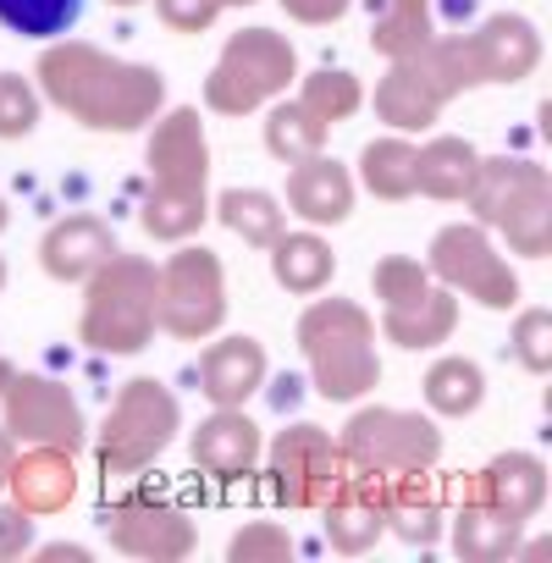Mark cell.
<instances>
[{
    "label": "cell",
    "instance_id": "cell-2",
    "mask_svg": "<svg viewBox=\"0 0 552 563\" xmlns=\"http://www.w3.org/2000/svg\"><path fill=\"white\" fill-rule=\"evenodd\" d=\"M150 128V194L139 205V221L155 243H183L210 221V139L194 106H161Z\"/></svg>",
    "mask_w": 552,
    "mask_h": 563
},
{
    "label": "cell",
    "instance_id": "cell-1",
    "mask_svg": "<svg viewBox=\"0 0 552 563\" xmlns=\"http://www.w3.org/2000/svg\"><path fill=\"white\" fill-rule=\"evenodd\" d=\"M34 89L62 106L89 133H139L166 106V73L144 62H122L89 40H45L34 67Z\"/></svg>",
    "mask_w": 552,
    "mask_h": 563
},
{
    "label": "cell",
    "instance_id": "cell-5",
    "mask_svg": "<svg viewBox=\"0 0 552 563\" xmlns=\"http://www.w3.org/2000/svg\"><path fill=\"white\" fill-rule=\"evenodd\" d=\"M486 232H497L514 254L547 260L552 254V177L525 155H481L475 188L464 199Z\"/></svg>",
    "mask_w": 552,
    "mask_h": 563
},
{
    "label": "cell",
    "instance_id": "cell-22",
    "mask_svg": "<svg viewBox=\"0 0 552 563\" xmlns=\"http://www.w3.org/2000/svg\"><path fill=\"white\" fill-rule=\"evenodd\" d=\"M12 503L23 514H62L73 497H78V464L67 448H29V453H12V470H7V486Z\"/></svg>",
    "mask_w": 552,
    "mask_h": 563
},
{
    "label": "cell",
    "instance_id": "cell-43",
    "mask_svg": "<svg viewBox=\"0 0 552 563\" xmlns=\"http://www.w3.org/2000/svg\"><path fill=\"white\" fill-rule=\"evenodd\" d=\"M7 382H12V360H7V354H0V387H7Z\"/></svg>",
    "mask_w": 552,
    "mask_h": 563
},
{
    "label": "cell",
    "instance_id": "cell-17",
    "mask_svg": "<svg viewBox=\"0 0 552 563\" xmlns=\"http://www.w3.org/2000/svg\"><path fill=\"white\" fill-rule=\"evenodd\" d=\"M316 514H321V530H327L332 552H343V558H365V552L387 536L376 481H371V475H354V470H343V481L321 497Z\"/></svg>",
    "mask_w": 552,
    "mask_h": 563
},
{
    "label": "cell",
    "instance_id": "cell-20",
    "mask_svg": "<svg viewBox=\"0 0 552 563\" xmlns=\"http://www.w3.org/2000/svg\"><path fill=\"white\" fill-rule=\"evenodd\" d=\"M265 371H271V360H265L260 338H216L199 354V393L216 409H243L265 387Z\"/></svg>",
    "mask_w": 552,
    "mask_h": 563
},
{
    "label": "cell",
    "instance_id": "cell-8",
    "mask_svg": "<svg viewBox=\"0 0 552 563\" xmlns=\"http://www.w3.org/2000/svg\"><path fill=\"white\" fill-rule=\"evenodd\" d=\"M299 78V51L276 29H238L227 34L210 78H205V106L216 117H249L265 111L276 95H288Z\"/></svg>",
    "mask_w": 552,
    "mask_h": 563
},
{
    "label": "cell",
    "instance_id": "cell-9",
    "mask_svg": "<svg viewBox=\"0 0 552 563\" xmlns=\"http://www.w3.org/2000/svg\"><path fill=\"white\" fill-rule=\"evenodd\" d=\"M227 321V271L205 243H177L166 265H155V327L177 343H205Z\"/></svg>",
    "mask_w": 552,
    "mask_h": 563
},
{
    "label": "cell",
    "instance_id": "cell-16",
    "mask_svg": "<svg viewBox=\"0 0 552 563\" xmlns=\"http://www.w3.org/2000/svg\"><path fill=\"white\" fill-rule=\"evenodd\" d=\"M354 199H360V183L343 161H332L327 150L321 155H305L288 166V216H299L305 227H343L354 216Z\"/></svg>",
    "mask_w": 552,
    "mask_h": 563
},
{
    "label": "cell",
    "instance_id": "cell-27",
    "mask_svg": "<svg viewBox=\"0 0 552 563\" xmlns=\"http://www.w3.org/2000/svg\"><path fill=\"white\" fill-rule=\"evenodd\" d=\"M475 172H481V150L470 139L437 133L415 150V194H426V199H442V205L470 199Z\"/></svg>",
    "mask_w": 552,
    "mask_h": 563
},
{
    "label": "cell",
    "instance_id": "cell-39",
    "mask_svg": "<svg viewBox=\"0 0 552 563\" xmlns=\"http://www.w3.org/2000/svg\"><path fill=\"white\" fill-rule=\"evenodd\" d=\"M34 547V514H23L18 503H0V563H18Z\"/></svg>",
    "mask_w": 552,
    "mask_h": 563
},
{
    "label": "cell",
    "instance_id": "cell-44",
    "mask_svg": "<svg viewBox=\"0 0 552 563\" xmlns=\"http://www.w3.org/2000/svg\"><path fill=\"white\" fill-rule=\"evenodd\" d=\"M216 7H221V12H232V7H254V0H216Z\"/></svg>",
    "mask_w": 552,
    "mask_h": 563
},
{
    "label": "cell",
    "instance_id": "cell-30",
    "mask_svg": "<svg viewBox=\"0 0 552 563\" xmlns=\"http://www.w3.org/2000/svg\"><path fill=\"white\" fill-rule=\"evenodd\" d=\"M415 150H420V144H409V133L371 139V144L360 150V183H365V194H376V199H387V205L415 199Z\"/></svg>",
    "mask_w": 552,
    "mask_h": 563
},
{
    "label": "cell",
    "instance_id": "cell-13",
    "mask_svg": "<svg viewBox=\"0 0 552 563\" xmlns=\"http://www.w3.org/2000/svg\"><path fill=\"white\" fill-rule=\"evenodd\" d=\"M453 51H459L464 89H486V84L514 89L541 67V34L519 12H497V18L475 23L470 34H453Z\"/></svg>",
    "mask_w": 552,
    "mask_h": 563
},
{
    "label": "cell",
    "instance_id": "cell-47",
    "mask_svg": "<svg viewBox=\"0 0 552 563\" xmlns=\"http://www.w3.org/2000/svg\"><path fill=\"white\" fill-rule=\"evenodd\" d=\"M0 294H7V260H0Z\"/></svg>",
    "mask_w": 552,
    "mask_h": 563
},
{
    "label": "cell",
    "instance_id": "cell-37",
    "mask_svg": "<svg viewBox=\"0 0 552 563\" xmlns=\"http://www.w3.org/2000/svg\"><path fill=\"white\" fill-rule=\"evenodd\" d=\"M283 558H294V536L276 519H254L227 541V563H283Z\"/></svg>",
    "mask_w": 552,
    "mask_h": 563
},
{
    "label": "cell",
    "instance_id": "cell-35",
    "mask_svg": "<svg viewBox=\"0 0 552 563\" xmlns=\"http://www.w3.org/2000/svg\"><path fill=\"white\" fill-rule=\"evenodd\" d=\"M45 95L23 73H0V139H29L40 128Z\"/></svg>",
    "mask_w": 552,
    "mask_h": 563
},
{
    "label": "cell",
    "instance_id": "cell-14",
    "mask_svg": "<svg viewBox=\"0 0 552 563\" xmlns=\"http://www.w3.org/2000/svg\"><path fill=\"white\" fill-rule=\"evenodd\" d=\"M100 525H106L117 552L144 558V563H183L199 547L194 519L177 503H166V497H122V503H111L100 514Z\"/></svg>",
    "mask_w": 552,
    "mask_h": 563
},
{
    "label": "cell",
    "instance_id": "cell-11",
    "mask_svg": "<svg viewBox=\"0 0 552 563\" xmlns=\"http://www.w3.org/2000/svg\"><path fill=\"white\" fill-rule=\"evenodd\" d=\"M0 426H7L12 442H29V448L78 453L89 442V420H84V404L73 398V387L56 376H40V371H12V382L0 387Z\"/></svg>",
    "mask_w": 552,
    "mask_h": 563
},
{
    "label": "cell",
    "instance_id": "cell-19",
    "mask_svg": "<svg viewBox=\"0 0 552 563\" xmlns=\"http://www.w3.org/2000/svg\"><path fill=\"white\" fill-rule=\"evenodd\" d=\"M453 332H459V294H448L437 276L426 282V288L382 305V338L398 343V349H409V354L442 349Z\"/></svg>",
    "mask_w": 552,
    "mask_h": 563
},
{
    "label": "cell",
    "instance_id": "cell-33",
    "mask_svg": "<svg viewBox=\"0 0 552 563\" xmlns=\"http://www.w3.org/2000/svg\"><path fill=\"white\" fill-rule=\"evenodd\" d=\"M84 18V0H0V29L18 40H62Z\"/></svg>",
    "mask_w": 552,
    "mask_h": 563
},
{
    "label": "cell",
    "instance_id": "cell-25",
    "mask_svg": "<svg viewBox=\"0 0 552 563\" xmlns=\"http://www.w3.org/2000/svg\"><path fill=\"white\" fill-rule=\"evenodd\" d=\"M271 276H276V288H288L294 299H316L332 288V276H338V254L332 243L321 238V227H305V232H276L271 243Z\"/></svg>",
    "mask_w": 552,
    "mask_h": 563
},
{
    "label": "cell",
    "instance_id": "cell-3",
    "mask_svg": "<svg viewBox=\"0 0 552 563\" xmlns=\"http://www.w3.org/2000/svg\"><path fill=\"white\" fill-rule=\"evenodd\" d=\"M299 354L310 365V387L327 404H360L382 382L376 316L360 299H316L299 316Z\"/></svg>",
    "mask_w": 552,
    "mask_h": 563
},
{
    "label": "cell",
    "instance_id": "cell-31",
    "mask_svg": "<svg viewBox=\"0 0 552 563\" xmlns=\"http://www.w3.org/2000/svg\"><path fill=\"white\" fill-rule=\"evenodd\" d=\"M420 387H426V409H431V415L464 420V415H475L481 398H486V371H481L475 360H464V354H442V360L426 371Z\"/></svg>",
    "mask_w": 552,
    "mask_h": 563
},
{
    "label": "cell",
    "instance_id": "cell-29",
    "mask_svg": "<svg viewBox=\"0 0 552 563\" xmlns=\"http://www.w3.org/2000/svg\"><path fill=\"white\" fill-rule=\"evenodd\" d=\"M210 216H221V227L232 238L254 243V249H265L276 232L288 227V210H283V199H276L271 188H227V194L210 199Z\"/></svg>",
    "mask_w": 552,
    "mask_h": 563
},
{
    "label": "cell",
    "instance_id": "cell-41",
    "mask_svg": "<svg viewBox=\"0 0 552 563\" xmlns=\"http://www.w3.org/2000/svg\"><path fill=\"white\" fill-rule=\"evenodd\" d=\"M29 558H40V563H89L95 552L84 541H45V547H29Z\"/></svg>",
    "mask_w": 552,
    "mask_h": 563
},
{
    "label": "cell",
    "instance_id": "cell-10",
    "mask_svg": "<svg viewBox=\"0 0 552 563\" xmlns=\"http://www.w3.org/2000/svg\"><path fill=\"white\" fill-rule=\"evenodd\" d=\"M426 271L442 282L448 294L475 299L481 310H519V271L497 249V238L481 221H453L431 238Z\"/></svg>",
    "mask_w": 552,
    "mask_h": 563
},
{
    "label": "cell",
    "instance_id": "cell-4",
    "mask_svg": "<svg viewBox=\"0 0 552 563\" xmlns=\"http://www.w3.org/2000/svg\"><path fill=\"white\" fill-rule=\"evenodd\" d=\"M155 260L144 254H111L84 276V316H78V343L89 354L133 360L155 343Z\"/></svg>",
    "mask_w": 552,
    "mask_h": 563
},
{
    "label": "cell",
    "instance_id": "cell-36",
    "mask_svg": "<svg viewBox=\"0 0 552 563\" xmlns=\"http://www.w3.org/2000/svg\"><path fill=\"white\" fill-rule=\"evenodd\" d=\"M508 349H514V360L530 376H547L552 371V310H541V305L519 310L514 316V332H508Z\"/></svg>",
    "mask_w": 552,
    "mask_h": 563
},
{
    "label": "cell",
    "instance_id": "cell-26",
    "mask_svg": "<svg viewBox=\"0 0 552 563\" xmlns=\"http://www.w3.org/2000/svg\"><path fill=\"white\" fill-rule=\"evenodd\" d=\"M442 530L453 536V552L464 563H503V558L519 552V536H525L519 519H508L503 508H492V503H481L470 492H459V508L448 514Z\"/></svg>",
    "mask_w": 552,
    "mask_h": 563
},
{
    "label": "cell",
    "instance_id": "cell-32",
    "mask_svg": "<svg viewBox=\"0 0 552 563\" xmlns=\"http://www.w3.org/2000/svg\"><path fill=\"white\" fill-rule=\"evenodd\" d=\"M431 34H437L431 0H387V12L371 29V51L387 56V62H398V56H415Z\"/></svg>",
    "mask_w": 552,
    "mask_h": 563
},
{
    "label": "cell",
    "instance_id": "cell-15",
    "mask_svg": "<svg viewBox=\"0 0 552 563\" xmlns=\"http://www.w3.org/2000/svg\"><path fill=\"white\" fill-rule=\"evenodd\" d=\"M371 106H376V117H382L393 133H426V128H437V117L453 106V95H448V84L431 73V62L415 51V56L387 62V73H382Z\"/></svg>",
    "mask_w": 552,
    "mask_h": 563
},
{
    "label": "cell",
    "instance_id": "cell-40",
    "mask_svg": "<svg viewBox=\"0 0 552 563\" xmlns=\"http://www.w3.org/2000/svg\"><path fill=\"white\" fill-rule=\"evenodd\" d=\"M354 0H283V12L305 29H332L338 18H349Z\"/></svg>",
    "mask_w": 552,
    "mask_h": 563
},
{
    "label": "cell",
    "instance_id": "cell-18",
    "mask_svg": "<svg viewBox=\"0 0 552 563\" xmlns=\"http://www.w3.org/2000/svg\"><path fill=\"white\" fill-rule=\"evenodd\" d=\"M260 453H265V437H260V426H254L243 409H216V415L199 420L194 437H188V459H194L205 475H216V481H243V475H254Z\"/></svg>",
    "mask_w": 552,
    "mask_h": 563
},
{
    "label": "cell",
    "instance_id": "cell-38",
    "mask_svg": "<svg viewBox=\"0 0 552 563\" xmlns=\"http://www.w3.org/2000/svg\"><path fill=\"white\" fill-rule=\"evenodd\" d=\"M155 18L172 34H205L221 18V7H216V0H155Z\"/></svg>",
    "mask_w": 552,
    "mask_h": 563
},
{
    "label": "cell",
    "instance_id": "cell-24",
    "mask_svg": "<svg viewBox=\"0 0 552 563\" xmlns=\"http://www.w3.org/2000/svg\"><path fill=\"white\" fill-rule=\"evenodd\" d=\"M117 254V232L100 216H62L45 238H40V265L51 282H84L95 265H106Z\"/></svg>",
    "mask_w": 552,
    "mask_h": 563
},
{
    "label": "cell",
    "instance_id": "cell-42",
    "mask_svg": "<svg viewBox=\"0 0 552 563\" xmlns=\"http://www.w3.org/2000/svg\"><path fill=\"white\" fill-rule=\"evenodd\" d=\"M12 453H18V442L7 437V426H0V486H7V470H12Z\"/></svg>",
    "mask_w": 552,
    "mask_h": 563
},
{
    "label": "cell",
    "instance_id": "cell-28",
    "mask_svg": "<svg viewBox=\"0 0 552 563\" xmlns=\"http://www.w3.org/2000/svg\"><path fill=\"white\" fill-rule=\"evenodd\" d=\"M327 139H332V128L294 95H276L271 106H265V150L283 161V166H294V161H305V155H321L327 150Z\"/></svg>",
    "mask_w": 552,
    "mask_h": 563
},
{
    "label": "cell",
    "instance_id": "cell-23",
    "mask_svg": "<svg viewBox=\"0 0 552 563\" xmlns=\"http://www.w3.org/2000/svg\"><path fill=\"white\" fill-rule=\"evenodd\" d=\"M376 497H382V519L398 541L409 547H437L442 541V525H448V508L431 486V470L420 475H387L376 481Z\"/></svg>",
    "mask_w": 552,
    "mask_h": 563
},
{
    "label": "cell",
    "instance_id": "cell-6",
    "mask_svg": "<svg viewBox=\"0 0 552 563\" xmlns=\"http://www.w3.org/2000/svg\"><path fill=\"white\" fill-rule=\"evenodd\" d=\"M338 459L354 475L387 481V475H420L437 470L442 459V426L420 409H393V404H365L349 415L338 437Z\"/></svg>",
    "mask_w": 552,
    "mask_h": 563
},
{
    "label": "cell",
    "instance_id": "cell-45",
    "mask_svg": "<svg viewBox=\"0 0 552 563\" xmlns=\"http://www.w3.org/2000/svg\"><path fill=\"white\" fill-rule=\"evenodd\" d=\"M106 7H122V12H133V7H144V0H106Z\"/></svg>",
    "mask_w": 552,
    "mask_h": 563
},
{
    "label": "cell",
    "instance_id": "cell-7",
    "mask_svg": "<svg viewBox=\"0 0 552 563\" xmlns=\"http://www.w3.org/2000/svg\"><path fill=\"white\" fill-rule=\"evenodd\" d=\"M177 431H183L177 393L155 376H133V382H122L117 404L106 409V420L95 431V464H100V475H139L177 442Z\"/></svg>",
    "mask_w": 552,
    "mask_h": 563
},
{
    "label": "cell",
    "instance_id": "cell-34",
    "mask_svg": "<svg viewBox=\"0 0 552 563\" xmlns=\"http://www.w3.org/2000/svg\"><path fill=\"white\" fill-rule=\"evenodd\" d=\"M294 84H299V100H305L327 128H338V122L360 117V106H365L360 78H354V73H343V67H321V73H305V78H294Z\"/></svg>",
    "mask_w": 552,
    "mask_h": 563
},
{
    "label": "cell",
    "instance_id": "cell-12",
    "mask_svg": "<svg viewBox=\"0 0 552 563\" xmlns=\"http://www.w3.org/2000/svg\"><path fill=\"white\" fill-rule=\"evenodd\" d=\"M260 459L271 475V497L283 508H321V497L343 481V459H338L332 431H321L310 420L276 431V442Z\"/></svg>",
    "mask_w": 552,
    "mask_h": 563
},
{
    "label": "cell",
    "instance_id": "cell-21",
    "mask_svg": "<svg viewBox=\"0 0 552 563\" xmlns=\"http://www.w3.org/2000/svg\"><path fill=\"white\" fill-rule=\"evenodd\" d=\"M470 497L503 508L508 519L530 525L541 508H547V464L536 453H497L492 464H481L470 481H464Z\"/></svg>",
    "mask_w": 552,
    "mask_h": 563
},
{
    "label": "cell",
    "instance_id": "cell-46",
    "mask_svg": "<svg viewBox=\"0 0 552 563\" xmlns=\"http://www.w3.org/2000/svg\"><path fill=\"white\" fill-rule=\"evenodd\" d=\"M7 221H12V210H7V199H0V232H7Z\"/></svg>",
    "mask_w": 552,
    "mask_h": 563
}]
</instances>
